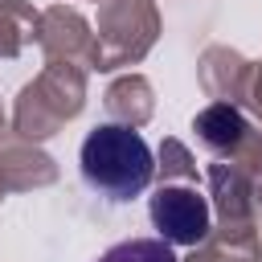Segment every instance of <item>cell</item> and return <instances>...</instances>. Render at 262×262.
Listing matches in <instances>:
<instances>
[{"mask_svg": "<svg viewBox=\"0 0 262 262\" xmlns=\"http://www.w3.org/2000/svg\"><path fill=\"white\" fill-rule=\"evenodd\" d=\"M78 168H82V180L90 192L123 205L151 184L156 160L139 131H131L123 123H98L78 147Z\"/></svg>", "mask_w": 262, "mask_h": 262, "instance_id": "6da1fadb", "label": "cell"}, {"mask_svg": "<svg viewBox=\"0 0 262 262\" xmlns=\"http://www.w3.org/2000/svg\"><path fill=\"white\" fill-rule=\"evenodd\" d=\"M151 213V225L160 229V242L168 246H196L205 242L209 233V201L196 192V188H184V184H168L151 196L147 205Z\"/></svg>", "mask_w": 262, "mask_h": 262, "instance_id": "7a4b0ae2", "label": "cell"}, {"mask_svg": "<svg viewBox=\"0 0 262 262\" xmlns=\"http://www.w3.org/2000/svg\"><path fill=\"white\" fill-rule=\"evenodd\" d=\"M192 131L201 135L205 147H213V151H229V147L242 143V135H246V119H242L237 106H229V102H213V106H205V111L192 119Z\"/></svg>", "mask_w": 262, "mask_h": 262, "instance_id": "3957f363", "label": "cell"}, {"mask_svg": "<svg viewBox=\"0 0 262 262\" xmlns=\"http://www.w3.org/2000/svg\"><path fill=\"white\" fill-rule=\"evenodd\" d=\"M98 262H176V254H172V246L160 242V237H131V242L111 246Z\"/></svg>", "mask_w": 262, "mask_h": 262, "instance_id": "277c9868", "label": "cell"}]
</instances>
